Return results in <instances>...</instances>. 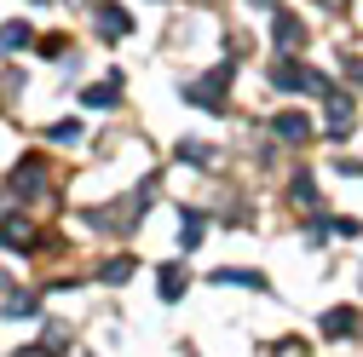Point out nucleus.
I'll return each mask as SVG.
<instances>
[{"label":"nucleus","mask_w":363,"mask_h":357,"mask_svg":"<svg viewBox=\"0 0 363 357\" xmlns=\"http://www.w3.org/2000/svg\"><path fill=\"white\" fill-rule=\"evenodd\" d=\"M127 271H133V259H110L104 265V283H127Z\"/></svg>","instance_id":"obj_13"},{"label":"nucleus","mask_w":363,"mask_h":357,"mask_svg":"<svg viewBox=\"0 0 363 357\" xmlns=\"http://www.w3.org/2000/svg\"><path fill=\"white\" fill-rule=\"evenodd\" d=\"M294 202H306V208L317 202V185H311V178H294Z\"/></svg>","instance_id":"obj_14"},{"label":"nucleus","mask_w":363,"mask_h":357,"mask_svg":"<svg viewBox=\"0 0 363 357\" xmlns=\"http://www.w3.org/2000/svg\"><path fill=\"white\" fill-rule=\"evenodd\" d=\"M40 178H47V162L29 156V162L18 167V196H40Z\"/></svg>","instance_id":"obj_2"},{"label":"nucleus","mask_w":363,"mask_h":357,"mask_svg":"<svg viewBox=\"0 0 363 357\" xmlns=\"http://www.w3.org/2000/svg\"><path fill=\"white\" fill-rule=\"evenodd\" d=\"M81 98H86V104H93V110H110V104L121 98V81L110 75V81H99V86H86V93H81Z\"/></svg>","instance_id":"obj_3"},{"label":"nucleus","mask_w":363,"mask_h":357,"mask_svg":"<svg viewBox=\"0 0 363 357\" xmlns=\"http://www.w3.org/2000/svg\"><path fill=\"white\" fill-rule=\"evenodd\" d=\"M346 127H352V98L329 93V132H346Z\"/></svg>","instance_id":"obj_5"},{"label":"nucleus","mask_w":363,"mask_h":357,"mask_svg":"<svg viewBox=\"0 0 363 357\" xmlns=\"http://www.w3.org/2000/svg\"><path fill=\"white\" fill-rule=\"evenodd\" d=\"M225 86H231V64H219L208 81H196V86H191V98L208 104V110H225Z\"/></svg>","instance_id":"obj_1"},{"label":"nucleus","mask_w":363,"mask_h":357,"mask_svg":"<svg viewBox=\"0 0 363 357\" xmlns=\"http://www.w3.org/2000/svg\"><path fill=\"white\" fill-rule=\"evenodd\" d=\"M0 242H6V248H35L29 219H6V225H0Z\"/></svg>","instance_id":"obj_6"},{"label":"nucleus","mask_w":363,"mask_h":357,"mask_svg":"<svg viewBox=\"0 0 363 357\" xmlns=\"http://www.w3.org/2000/svg\"><path fill=\"white\" fill-rule=\"evenodd\" d=\"M306 132H311V121H306V115H294V110H283V115H277V139H289V144H300Z\"/></svg>","instance_id":"obj_4"},{"label":"nucleus","mask_w":363,"mask_h":357,"mask_svg":"<svg viewBox=\"0 0 363 357\" xmlns=\"http://www.w3.org/2000/svg\"><path fill=\"white\" fill-rule=\"evenodd\" d=\"M352 323H357V311L340 305V311H329V317H323V334H352Z\"/></svg>","instance_id":"obj_9"},{"label":"nucleus","mask_w":363,"mask_h":357,"mask_svg":"<svg viewBox=\"0 0 363 357\" xmlns=\"http://www.w3.org/2000/svg\"><path fill=\"white\" fill-rule=\"evenodd\" d=\"M202 231H208V219H202V213H185V248H196Z\"/></svg>","instance_id":"obj_11"},{"label":"nucleus","mask_w":363,"mask_h":357,"mask_svg":"<svg viewBox=\"0 0 363 357\" xmlns=\"http://www.w3.org/2000/svg\"><path fill=\"white\" fill-rule=\"evenodd\" d=\"M179 294H185V277L167 265V271H162V300H179Z\"/></svg>","instance_id":"obj_12"},{"label":"nucleus","mask_w":363,"mask_h":357,"mask_svg":"<svg viewBox=\"0 0 363 357\" xmlns=\"http://www.w3.org/2000/svg\"><path fill=\"white\" fill-rule=\"evenodd\" d=\"M18 47H29V23H6L0 29V52H18Z\"/></svg>","instance_id":"obj_10"},{"label":"nucleus","mask_w":363,"mask_h":357,"mask_svg":"<svg viewBox=\"0 0 363 357\" xmlns=\"http://www.w3.org/2000/svg\"><path fill=\"white\" fill-rule=\"evenodd\" d=\"M277 40H283V47L294 52L300 40H306V29H300V18H289V12H277Z\"/></svg>","instance_id":"obj_8"},{"label":"nucleus","mask_w":363,"mask_h":357,"mask_svg":"<svg viewBox=\"0 0 363 357\" xmlns=\"http://www.w3.org/2000/svg\"><path fill=\"white\" fill-rule=\"evenodd\" d=\"M99 29H104V35H127V29H133V18H127L121 6H99Z\"/></svg>","instance_id":"obj_7"}]
</instances>
